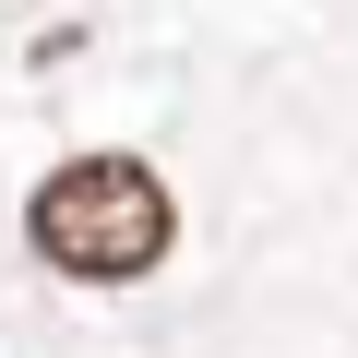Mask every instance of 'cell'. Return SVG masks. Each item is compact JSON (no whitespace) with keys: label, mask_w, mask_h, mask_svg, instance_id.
<instances>
[{"label":"cell","mask_w":358,"mask_h":358,"mask_svg":"<svg viewBox=\"0 0 358 358\" xmlns=\"http://www.w3.org/2000/svg\"><path fill=\"white\" fill-rule=\"evenodd\" d=\"M24 239H36V263L72 275V287H131V275L167 263L179 203H167V179H155L143 155H72V167L36 179Z\"/></svg>","instance_id":"1"}]
</instances>
